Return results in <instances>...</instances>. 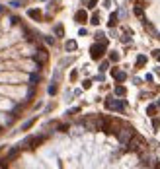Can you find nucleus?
<instances>
[{"label":"nucleus","instance_id":"2","mask_svg":"<svg viewBox=\"0 0 160 169\" xmlns=\"http://www.w3.org/2000/svg\"><path fill=\"white\" fill-rule=\"evenodd\" d=\"M125 150L127 152H137V154H143V152L146 150V140L143 138V136H139V134H135L133 138L129 140V142L125 144Z\"/></svg>","mask_w":160,"mask_h":169},{"label":"nucleus","instance_id":"15","mask_svg":"<svg viewBox=\"0 0 160 169\" xmlns=\"http://www.w3.org/2000/svg\"><path fill=\"white\" fill-rule=\"evenodd\" d=\"M64 49H67L68 53H72V51L78 49V45H76V41H67V43H64Z\"/></svg>","mask_w":160,"mask_h":169},{"label":"nucleus","instance_id":"33","mask_svg":"<svg viewBox=\"0 0 160 169\" xmlns=\"http://www.w3.org/2000/svg\"><path fill=\"white\" fill-rule=\"evenodd\" d=\"M145 80H146V82H150V84H152V80H154V76H152V74H146V78H145Z\"/></svg>","mask_w":160,"mask_h":169},{"label":"nucleus","instance_id":"25","mask_svg":"<svg viewBox=\"0 0 160 169\" xmlns=\"http://www.w3.org/2000/svg\"><path fill=\"white\" fill-rule=\"evenodd\" d=\"M57 93V84H51L49 86V95H55Z\"/></svg>","mask_w":160,"mask_h":169},{"label":"nucleus","instance_id":"11","mask_svg":"<svg viewBox=\"0 0 160 169\" xmlns=\"http://www.w3.org/2000/svg\"><path fill=\"white\" fill-rule=\"evenodd\" d=\"M146 60H149V59H146L145 55H139L137 56V62H135V68H143L146 64Z\"/></svg>","mask_w":160,"mask_h":169},{"label":"nucleus","instance_id":"16","mask_svg":"<svg viewBox=\"0 0 160 169\" xmlns=\"http://www.w3.org/2000/svg\"><path fill=\"white\" fill-rule=\"evenodd\" d=\"M35 121H37V119H30V121H26V122H24V125H22V130H30L31 128V126H33L35 125Z\"/></svg>","mask_w":160,"mask_h":169},{"label":"nucleus","instance_id":"34","mask_svg":"<svg viewBox=\"0 0 160 169\" xmlns=\"http://www.w3.org/2000/svg\"><path fill=\"white\" fill-rule=\"evenodd\" d=\"M78 111H80V109H78V107H74V109H71V111H67V115H72V113H78Z\"/></svg>","mask_w":160,"mask_h":169},{"label":"nucleus","instance_id":"9","mask_svg":"<svg viewBox=\"0 0 160 169\" xmlns=\"http://www.w3.org/2000/svg\"><path fill=\"white\" fill-rule=\"evenodd\" d=\"M20 152H22V148H20V146L12 148V150H10V152H8V154H6L8 161H12V159H16V158H18V154H20Z\"/></svg>","mask_w":160,"mask_h":169},{"label":"nucleus","instance_id":"28","mask_svg":"<svg viewBox=\"0 0 160 169\" xmlns=\"http://www.w3.org/2000/svg\"><path fill=\"white\" fill-rule=\"evenodd\" d=\"M90 86H92V80H84V82H82V88H84V89H88Z\"/></svg>","mask_w":160,"mask_h":169},{"label":"nucleus","instance_id":"14","mask_svg":"<svg viewBox=\"0 0 160 169\" xmlns=\"http://www.w3.org/2000/svg\"><path fill=\"white\" fill-rule=\"evenodd\" d=\"M143 26H145V31H146V33H154V35H156V31H154V26H152V23H149L145 18H143Z\"/></svg>","mask_w":160,"mask_h":169},{"label":"nucleus","instance_id":"1","mask_svg":"<svg viewBox=\"0 0 160 169\" xmlns=\"http://www.w3.org/2000/svg\"><path fill=\"white\" fill-rule=\"evenodd\" d=\"M135 134H137V132H135V128L129 125V122H121V126H119V130H117L115 136H117V140H119L121 146H125V144L129 142Z\"/></svg>","mask_w":160,"mask_h":169},{"label":"nucleus","instance_id":"22","mask_svg":"<svg viewBox=\"0 0 160 169\" xmlns=\"http://www.w3.org/2000/svg\"><path fill=\"white\" fill-rule=\"evenodd\" d=\"M96 39L100 41V43H105V45H108V39H105V35L102 33V31H98V33H96Z\"/></svg>","mask_w":160,"mask_h":169},{"label":"nucleus","instance_id":"6","mask_svg":"<svg viewBox=\"0 0 160 169\" xmlns=\"http://www.w3.org/2000/svg\"><path fill=\"white\" fill-rule=\"evenodd\" d=\"M111 76L115 78V82H119V84L127 80V74L123 72V70H119V68H111Z\"/></svg>","mask_w":160,"mask_h":169},{"label":"nucleus","instance_id":"30","mask_svg":"<svg viewBox=\"0 0 160 169\" xmlns=\"http://www.w3.org/2000/svg\"><path fill=\"white\" fill-rule=\"evenodd\" d=\"M59 130H61V132H67V130H68V125H59Z\"/></svg>","mask_w":160,"mask_h":169},{"label":"nucleus","instance_id":"10","mask_svg":"<svg viewBox=\"0 0 160 169\" xmlns=\"http://www.w3.org/2000/svg\"><path fill=\"white\" fill-rule=\"evenodd\" d=\"M117 20H119V14H117V12H111V16H109V22H108V26H109V27H115V26H117Z\"/></svg>","mask_w":160,"mask_h":169},{"label":"nucleus","instance_id":"12","mask_svg":"<svg viewBox=\"0 0 160 169\" xmlns=\"http://www.w3.org/2000/svg\"><path fill=\"white\" fill-rule=\"evenodd\" d=\"M125 93H127L125 86H121L119 82H117V86H115V95H117V97H125Z\"/></svg>","mask_w":160,"mask_h":169},{"label":"nucleus","instance_id":"27","mask_svg":"<svg viewBox=\"0 0 160 169\" xmlns=\"http://www.w3.org/2000/svg\"><path fill=\"white\" fill-rule=\"evenodd\" d=\"M43 39H45V43H47V45H55V39H53V37H43Z\"/></svg>","mask_w":160,"mask_h":169},{"label":"nucleus","instance_id":"21","mask_svg":"<svg viewBox=\"0 0 160 169\" xmlns=\"http://www.w3.org/2000/svg\"><path fill=\"white\" fill-rule=\"evenodd\" d=\"M109 62H111V60H102V64H100V72H105V70L109 68Z\"/></svg>","mask_w":160,"mask_h":169},{"label":"nucleus","instance_id":"24","mask_svg":"<svg viewBox=\"0 0 160 169\" xmlns=\"http://www.w3.org/2000/svg\"><path fill=\"white\" fill-rule=\"evenodd\" d=\"M135 16L143 18V8H141V4H137V6H135Z\"/></svg>","mask_w":160,"mask_h":169},{"label":"nucleus","instance_id":"8","mask_svg":"<svg viewBox=\"0 0 160 169\" xmlns=\"http://www.w3.org/2000/svg\"><path fill=\"white\" fill-rule=\"evenodd\" d=\"M27 16H30L31 20H35V22H39L43 14H41V10H37V8H31V10H27Z\"/></svg>","mask_w":160,"mask_h":169},{"label":"nucleus","instance_id":"32","mask_svg":"<svg viewBox=\"0 0 160 169\" xmlns=\"http://www.w3.org/2000/svg\"><path fill=\"white\" fill-rule=\"evenodd\" d=\"M98 4V0H88V8H94Z\"/></svg>","mask_w":160,"mask_h":169},{"label":"nucleus","instance_id":"4","mask_svg":"<svg viewBox=\"0 0 160 169\" xmlns=\"http://www.w3.org/2000/svg\"><path fill=\"white\" fill-rule=\"evenodd\" d=\"M105 47H108V45H105V43H100V41H98V43H94L92 47H90V56H92L94 60H100L102 56L105 55Z\"/></svg>","mask_w":160,"mask_h":169},{"label":"nucleus","instance_id":"37","mask_svg":"<svg viewBox=\"0 0 160 169\" xmlns=\"http://www.w3.org/2000/svg\"><path fill=\"white\" fill-rule=\"evenodd\" d=\"M0 132H2V126H0Z\"/></svg>","mask_w":160,"mask_h":169},{"label":"nucleus","instance_id":"26","mask_svg":"<svg viewBox=\"0 0 160 169\" xmlns=\"http://www.w3.org/2000/svg\"><path fill=\"white\" fill-rule=\"evenodd\" d=\"M121 41H123V43H129V41H131V37H129V31H125V33L121 35Z\"/></svg>","mask_w":160,"mask_h":169},{"label":"nucleus","instance_id":"31","mask_svg":"<svg viewBox=\"0 0 160 169\" xmlns=\"http://www.w3.org/2000/svg\"><path fill=\"white\" fill-rule=\"evenodd\" d=\"M76 78H78V72H76V70H72V72H71V80H76Z\"/></svg>","mask_w":160,"mask_h":169},{"label":"nucleus","instance_id":"5","mask_svg":"<svg viewBox=\"0 0 160 169\" xmlns=\"http://www.w3.org/2000/svg\"><path fill=\"white\" fill-rule=\"evenodd\" d=\"M33 60L37 62V68H41V66H43V64L49 60V53L45 51V49H39L37 55H33Z\"/></svg>","mask_w":160,"mask_h":169},{"label":"nucleus","instance_id":"18","mask_svg":"<svg viewBox=\"0 0 160 169\" xmlns=\"http://www.w3.org/2000/svg\"><path fill=\"white\" fill-rule=\"evenodd\" d=\"M152 128L154 130L160 128V117H158V115H154V117H152Z\"/></svg>","mask_w":160,"mask_h":169},{"label":"nucleus","instance_id":"20","mask_svg":"<svg viewBox=\"0 0 160 169\" xmlns=\"http://www.w3.org/2000/svg\"><path fill=\"white\" fill-rule=\"evenodd\" d=\"M109 60H111V62H117V60H119V53L111 51V53H109Z\"/></svg>","mask_w":160,"mask_h":169},{"label":"nucleus","instance_id":"23","mask_svg":"<svg viewBox=\"0 0 160 169\" xmlns=\"http://www.w3.org/2000/svg\"><path fill=\"white\" fill-rule=\"evenodd\" d=\"M90 23H94V26H100V14H98V12H96V14L92 16V20H90Z\"/></svg>","mask_w":160,"mask_h":169},{"label":"nucleus","instance_id":"17","mask_svg":"<svg viewBox=\"0 0 160 169\" xmlns=\"http://www.w3.org/2000/svg\"><path fill=\"white\" fill-rule=\"evenodd\" d=\"M55 35L57 37H63L64 35V27L61 26V23H59V26H55Z\"/></svg>","mask_w":160,"mask_h":169},{"label":"nucleus","instance_id":"3","mask_svg":"<svg viewBox=\"0 0 160 169\" xmlns=\"http://www.w3.org/2000/svg\"><path fill=\"white\" fill-rule=\"evenodd\" d=\"M104 105H105L108 111H117V113H123V111H125V101L115 99V97H108Z\"/></svg>","mask_w":160,"mask_h":169},{"label":"nucleus","instance_id":"13","mask_svg":"<svg viewBox=\"0 0 160 169\" xmlns=\"http://www.w3.org/2000/svg\"><path fill=\"white\" fill-rule=\"evenodd\" d=\"M156 111H158V105H156V103H150V105L146 107V115H149V117H154V115H156Z\"/></svg>","mask_w":160,"mask_h":169},{"label":"nucleus","instance_id":"7","mask_svg":"<svg viewBox=\"0 0 160 169\" xmlns=\"http://www.w3.org/2000/svg\"><path fill=\"white\" fill-rule=\"evenodd\" d=\"M74 20H76V23H86V22H88V14H86V10H78L74 14Z\"/></svg>","mask_w":160,"mask_h":169},{"label":"nucleus","instance_id":"29","mask_svg":"<svg viewBox=\"0 0 160 169\" xmlns=\"http://www.w3.org/2000/svg\"><path fill=\"white\" fill-rule=\"evenodd\" d=\"M152 56L158 60V62H160V49H156V51H152Z\"/></svg>","mask_w":160,"mask_h":169},{"label":"nucleus","instance_id":"36","mask_svg":"<svg viewBox=\"0 0 160 169\" xmlns=\"http://www.w3.org/2000/svg\"><path fill=\"white\" fill-rule=\"evenodd\" d=\"M156 74H158V76H160V68H156Z\"/></svg>","mask_w":160,"mask_h":169},{"label":"nucleus","instance_id":"19","mask_svg":"<svg viewBox=\"0 0 160 169\" xmlns=\"http://www.w3.org/2000/svg\"><path fill=\"white\" fill-rule=\"evenodd\" d=\"M39 80H41V76H39V74H31V76H30V84H31V86H35Z\"/></svg>","mask_w":160,"mask_h":169},{"label":"nucleus","instance_id":"35","mask_svg":"<svg viewBox=\"0 0 160 169\" xmlns=\"http://www.w3.org/2000/svg\"><path fill=\"white\" fill-rule=\"evenodd\" d=\"M156 105H158V109H160V97H158V101H156Z\"/></svg>","mask_w":160,"mask_h":169}]
</instances>
